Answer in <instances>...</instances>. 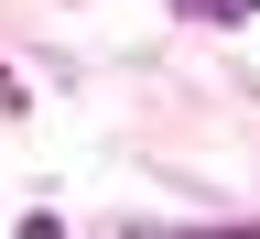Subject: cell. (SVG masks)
<instances>
[{
  "label": "cell",
  "instance_id": "6da1fadb",
  "mask_svg": "<svg viewBox=\"0 0 260 239\" xmlns=\"http://www.w3.org/2000/svg\"><path fill=\"white\" fill-rule=\"evenodd\" d=\"M119 239H260V228H119Z\"/></svg>",
  "mask_w": 260,
  "mask_h": 239
}]
</instances>
